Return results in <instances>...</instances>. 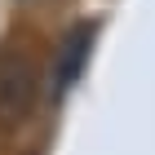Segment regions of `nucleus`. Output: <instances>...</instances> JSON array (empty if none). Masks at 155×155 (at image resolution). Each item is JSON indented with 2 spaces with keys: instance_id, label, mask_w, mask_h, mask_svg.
<instances>
[{
  "instance_id": "obj_1",
  "label": "nucleus",
  "mask_w": 155,
  "mask_h": 155,
  "mask_svg": "<svg viewBox=\"0 0 155 155\" xmlns=\"http://www.w3.org/2000/svg\"><path fill=\"white\" fill-rule=\"evenodd\" d=\"M40 97V62L31 49L5 45L0 49V129H18Z\"/></svg>"
},
{
  "instance_id": "obj_2",
  "label": "nucleus",
  "mask_w": 155,
  "mask_h": 155,
  "mask_svg": "<svg viewBox=\"0 0 155 155\" xmlns=\"http://www.w3.org/2000/svg\"><path fill=\"white\" fill-rule=\"evenodd\" d=\"M89 49H93V27L71 31V40L62 45L58 62H53V93H67V89L80 80V67H84V58H89Z\"/></svg>"
}]
</instances>
